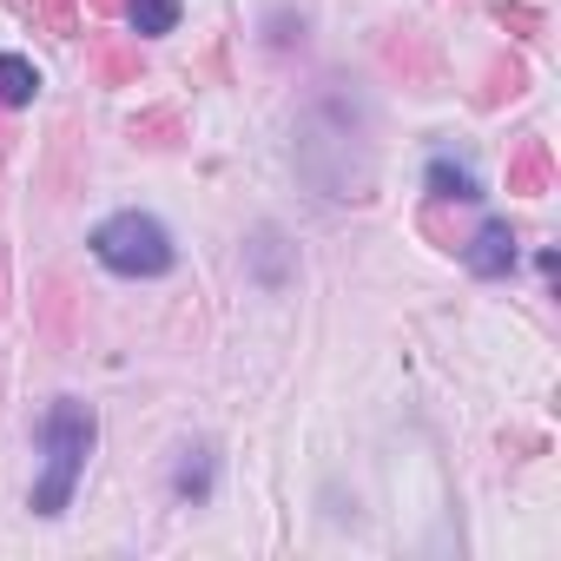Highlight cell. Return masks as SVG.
<instances>
[{
  "mask_svg": "<svg viewBox=\"0 0 561 561\" xmlns=\"http://www.w3.org/2000/svg\"><path fill=\"white\" fill-rule=\"evenodd\" d=\"M21 14H27V21H41V27H47V34H60V41H73V34H80L73 0H27Z\"/></svg>",
  "mask_w": 561,
  "mask_h": 561,
  "instance_id": "cell-13",
  "label": "cell"
},
{
  "mask_svg": "<svg viewBox=\"0 0 561 561\" xmlns=\"http://www.w3.org/2000/svg\"><path fill=\"white\" fill-rule=\"evenodd\" d=\"M93 8H100V14H106V8H126V0H93Z\"/></svg>",
  "mask_w": 561,
  "mask_h": 561,
  "instance_id": "cell-16",
  "label": "cell"
},
{
  "mask_svg": "<svg viewBox=\"0 0 561 561\" xmlns=\"http://www.w3.org/2000/svg\"><path fill=\"white\" fill-rule=\"evenodd\" d=\"M462 264H469L476 277H508V271H515V231H508V218H489V225L462 244Z\"/></svg>",
  "mask_w": 561,
  "mask_h": 561,
  "instance_id": "cell-4",
  "label": "cell"
},
{
  "mask_svg": "<svg viewBox=\"0 0 561 561\" xmlns=\"http://www.w3.org/2000/svg\"><path fill=\"white\" fill-rule=\"evenodd\" d=\"M298 165L324 198H370V146H364V113L337 93H324L305 119Z\"/></svg>",
  "mask_w": 561,
  "mask_h": 561,
  "instance_id": "cell-1",
  "label": "cell"
},
{
  "mask_svg": "<svg viewBox=\"0 0 561 561\" xmlns=\"http://www.w3.org/2000/svg\"><path fill=\"white\" fill-rule=\"evenodd\" d=\"M383 60H390V67H397L410 87H423V80H430V47H423L410 27H397V34L383 41Z\"/></svg>",
  "mask_w": 561,
  "mask_h": 561,
  "instance_id": "cell-8",
  "label": "cell"
},
{
  "mask_svg": "<svg viewBox=\"0 0 561 561\" xmlns=\"http://www.w3.org/2000/svg\"><path fill=\"white\" fill-rule=\"evenodd\" d=\"M93 257L119 277H165L179 251H172V231L152 211H119L93 231Z\"/></svg>",
  "mask_w": 561,
  "mask_h": 561,
  "instance_id": "cell-3",
  "label": "cell"
},
{
  "mask_svg": "<svg viewBox=\"0 0 561 561\" xmlns=\"http://www.w3.org/2000/svg\"><path fill=\"white\" fill-rule=\"evenodd\" d=\"M93 67L106 87H133L139 80V47H119V41H93Z\"/></svg>",
  "mask_w": 561,
  "mask_h": 561,
  "instance_id": "cell-10",
  "label": "cell"
},
{
  "mask_svg": "<svg viewBox=\"0 0 561 561\" xmlns=\"http://www.w3.org/2000/svg\"><path fill=\"white\" fill-rule=\"evenodd\" d=\"M495 21H502V27H515V34H541V14H535V8H522V0H495Z\"/></svg>",
  "mask_w": 561,
  "mask_h": 561,
  "instance_id": "cell-15",
  "label": "cell"
},
{
  "mask_svg": "<svg viewBox=\"0 0 561 561\" xmlns=\"http://www.w3.org/2000/svg\"><path fill=\"white\" fill-rule=\"evenodd\" d=\"M548 185H554V152H548V139H522V146L508 152V192L541 198Z\"/></svg>",
  "mask_w": 561,
  "mask_h": 561,
  "instance_id": "cell-5",
  "label": "cell"
},
{
  "mask_svg": "<svg viewBox=\"0 0 561 561\" xmlns=\"http://www.w3.org/2000/svg\"><path fill=\"white\" fill-rule=\"evenodd\" d=\"M41 93V73H34V60H21V54H0V106H27Z\"/></svg>",
  "mask_w": 561,
  "mask_h": 561,
  "instance_id": "cell-9",
  "label": "cell"
},
{
  "mask_svg": "<svg viewBox=\"0 0 561 561\" xmlns=\"http://www.w3.org/2000/svg\"><path fill=\"white\" fill-rule=\"evenodd\" d=\"M93 436H100V423H93L87 403L60 397V403L47 410V423H41L47 469H41V482H34V515H60V508L73 502V489H80V476H87V456H93Z\"/></svg>",
  "mask_w": 561,
  "mask_h": 561,
  "instance_id": "cell-2",
  "label": "cell"
},
{
  "mask_svg": "<svg viewBox=\"0 0 561 561\" xmlns=\"http://www.w3.org/2000/svg\"><path fill=\"white\" fill-rule=\"evenodd\" d=\"M126 14H133V34L152 41V34H172L179 27V0H126Z\"/></svg>",
  "mask_w": 561,
  "mask_h": 561,
  "instance_id": "cell-11",
  "label": "cell"
},
{
  "mask_svg": "<svg viewBox=\"0 0 561 561\" xmlns=\"http://www.w3.org/2000/svg\"><path fill=\"white\" fill-rule=\"evenodd\" d=\"M0 285H8V271H0Z\"/></svg>",
  "mask_w": 561,
  "mask_h": 561,
  "instance_id": "cell-17",
  "label": "cell"
},
{
  "mask_svg": "<svg viewBox=\"0 0 561 561\" xmlns=\"http://www.w3.org/2000/svg\"><path fill=\"white\" fill-rule=\"evenodd\" d=\"M430 198H436V205H476L482 185H476L469 165H456V159H430Z\"/></svg>",
  "mask_w": 561,
  "mask_h": 561,
  "instance_id": "cell-7",
  "label": "cell"
},
{
  "mask_svg": "<svg viewBox=\"0 0 561 561\" xmlns=\"http://www.w3.org/2000/svg\"><path fill=\"white\" fill-rule=\"evenodd\" d=\"M522 87H528V67H522V60H495V67H489V80H482V93H476V100H482V106H502V100H515V93H522Z\"/></svg>",
  "mask_w": 561,
  "mask_h": 561,
  "instance_id": "cell-12",
  "label": "cell"
},
{
  "mask_svg": "<svg viewBox=\"0 0 561 561\" xmlns=\"http://www.w3.org/2000/svg\"><path fill=\"white\" fill-rule=\"evenodd\" d=\"M179 133H185V119H179L172 106H159V113H139V119H133V139H139V146H172Z\"/></svg>",
  "mask_w": 561,
  "mask_h": 561,
  "instance_id": "cell-14",
  "label": "cell"
},
{
  "mask_svg": "<svg viewBox=\"0 0 561 561\" xmlns=\"http://www.w3.org/2000/svg\"><path fill=\"white\" fill-rule=\"evenodd\" d=\"M172 495H179V502H205V495H211V443H185V449H179Z\"/></svg>",
  "mask_w": 561,
  "mask_h": 561,
  "instance_id": "cell-6",
  "label": "cell"
}]
</instances>
